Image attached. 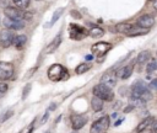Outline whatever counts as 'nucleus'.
Segmentation results:
<instances>
[{"mask_svg": "<svg viewBox=\"0 0 157 133\" xmlns=\"http://www.w3.org/2000/svg\"><path fill=\"white\" fill-rule=\"evenodd\" d=\"M131 97H139V99H142L144 101H150L152 99V95L151 92L148 91L147 89V84L142 80H137L132 84V87H131Z\"/></svg>", "mask_w": 157, "mask_h": 133, "instance_id": "f257e3e1", "label": "nucleus"}, {"mask_svg": "<svg viewBox=\"0 0 157 133\" xmlns=\"http://www.w3.org/2000/svg\"><path fill=\"white\" fill-rule=\"evenodd\" d=\"M92 92H93L94 96L102 99L103 101H110V100H113V96H114V94L112 91V87H108L107 85H104L102 83L94 85Z\"/></svg>", "mask_w": 157, "mask_h": 133, "instance_id": "f03ea898", "label": "nucleus"}, {"mask_svg": "<svg viewBox=\"0 0 157 133\" xmlns=\"http://www.w3.org/2000/svg\"><path fill=\"white\" fill-rule=\"evenodd\" d=\"M66 76H67L66 69L60 64H53L48 69V78L52 81H60V80L65 79Z\"/></svg>", "mask_w": 157, "mask_h": 133, "instance_id": "7ed1b4c3", "label": "nucleus"}, {"mask_svg": "<svg viewBox=\"0 0 157 133\" xmlns=\"http://www.w3.org/2000/svg\"><path fill=\"white\" fill-rule=\"evenodd\" d=\"M5 15H6V17L12 18V20H25V18L31 17L29 14H27L22 9H18V7H15V6L6 7L5 9Z\"/></svg>", "mask_w": 157, "mask_h": 133, "instance_id": "20e7f679", "label": "nucleus"}, {"mask_svg": "<svg viewBox=\"0 0 157 133\" xmlns=\"http://www.w3.org/2000/svg\"><path fill=\"white\" fill-rule=\"evenodd\" d=\"M109 127V117H102L98 121L93 122V124L91 126V131L90 133H104Z\"/></svg>", "mask_w": 157, "mask_h": 133, "instance_id": "39448f33", "label": "nucleus"}, {"mask_svg": "<svg viewBox=\"0 0 157 133\" xmlns=\"http://www.w3.org/2000/svg\"><path fill=\"white\" fill-rule=\"evenodd\" d=\"M13 37H15V34H13L12 30H9V28L2 30V31L0 32V44H1L2 47H5V48L10 47V46L12 44Z\"/></svg>", "mask_w": 157, "mask_h": 133, "instance_id": "423d86ee", "label": "nucleus"}, {"mask_svg": "<svg viewBox=\"0 0 157 133\" xmlns=\"http://www.w3.org/2000/svg\"><path fill=\"white\" fill-rule=\"evenodd\" d=\"M13 74V65L7 62H0V80H7Z\"/></svg>", "mask_w": 157, "mask_h": 133, "instance_id": "0eeeda50", "label": "nucleus"}, {"mask_svg": "<svg viewBox=\"0 0 157 133\" xmlns=\"http://www.w3.org/2000/svg\"><path fill=\"white\" fill-rule=\"evenodd\" d=\"M110 44L107 42H97L91 47V50L93 52V54H96L97 57H103L109 49H110Z\"/></svg>", "mask_w": 157, "mask_h": 133, "instance_id": "6e6552de", "label": "nucleus"}, {"mask_svg": "<svg viewBox=\"0 0 157 133\" xmlns=\"http://www.w3.org/2000/svg\"><path fill=\"white\" fill-rule=\"evenodd\" d=\"M4 26L5 28H9V30H12V31H16V30H22L25 27V20H12V18H9L6 17L4 20Z\"/></svg>", "mask_w": 157, "mask_h": 133, "instance_id": "1a4fd4ad", "label": "nucleus"}, {"mask_svg": "<svg viewBox=\"0 0 157 133\" xmlns=\"http://www.w3.org/2000/svg\"><path fill=\"white\" fill-rule=\"evenodd\" d=\"M153 25H155V17L151 15H144V16L139 17L137 22H136V26H139L141 28H150Z\"/></svg>", "mask_w": 157, "mask_h": 133, "instance_id": "9d476101", "label": "nucleus"}, {"mask_svg": "<svg viewBox=\"0 0 157 133\" xmlns=\"http://www.w3.org/2000/svg\"><path fill=\"white\" fill-rule=\"evenodd\" d=\"M117 79H118V78H117V75H115L114 71H107V73L102 76L101 81H102V84L107 85L108 87H113V86L117 85Z\"/></svg>", "mask_w": 157, "mask_h": 133, "instance_id": "9b49d317", "label": "nucleus"}, {"mask_svg": "<svg viewBox=\"0 0 157 133\" xmlns=\"http://www.w3.org/2000/svg\"><path fill=\"white\" fill-rule=\"evenodd\" d=\"M87 33H88V32H87L86 30H83L82 27H80V26H76V25H71V26H70V36H71V38H74V39H81V38H83Z\"/></svg>", "mask_w": 157, "mask_h": 133, "instance_id": "f8f14e48", "label": "nucleus"}, {"mask_svg": "<svg viewBox=\"0 0 157 133\" xmlns=\"http://www.w3.org/2000/svg\"><path fill=\"white\" fill-rule=\"evenodd\" d=\"M132 70H134V63H130V64L123 66L121 69H119L115 73V75H117V78H120V79H124L125 80V79H128L132 74Z\"/></svg>", "mask_w": 157, "mask_h": 133, "instance_id": "ddd939ff", "label": "nucleus"}, {"mask_svg": "<svg viewBox=\"0 0 157 133\" xmlns=\"http://www.w3.org/2000/svg\"><path fill=\"white\" fill-rule=\"evenodd\" d=\"M86 122H87V119H86V117H85V116L75 115V116H72V117H71V126H72V128H74L75 131L81 129V128L86 124Z\"/></svg>", "mask_w": 157, "mask_h": 133, "instance_id": "4468645a", "label": "nucleus"}, {"mask_svg": "<svg viewBox=\"0 0 157 133\" xmlns=\"http://www.w3.org/2000/svg\"><path fill=\"white\" fill-rule=\"evenodd\" d=\"M60 43H61V36L59 34V36H56V37H55V38H54V39H53V41L47 46V48H45V50H44V52H45L47 54L53 53V52H54V50L60 46Z\"/></svg>", "mask_w": 157, "mask_h": 133, "instance_id": "2eb2a0df", "label": "nucleus"}, {"mask_svg": "<svg viewBox=\"0 0 157 133\" xmlns=\"http://www.w3.org/2000/svg\"><path fill=\"white\" fill-rule=\"evenodd\" d=\"M152 121H153V117H147V118L142 119V121L139 123V126L136 127V133H141L142 131H146V129H147V127H150V126H151Z\"/></svg>", "mask_w": 157, "mask_h": 133, "instance_id": "dca6fc26", "label": "nucleus"}, {"mask_svg": "<svg viewBox=\"0 0 157 133\" xmlns=\"http://www.w3.org/2000/svg\"><path fill=\"white\" fill-rule=\"evenodd\" d=\"M26 42H27V37H26L25 34H18V36H15V37H13L12 44H13L16 48L21 49V48L26 44Z\"/></svg>", "mask_w": 157, "mask_h": 133, "instance_id": "f3484780", "label": "nucleus"}, {"mask_svg": "<svg viewBox=\"0 0 157 133\" xmlns=\"http://www.w3.org/2000/svg\"><path fill=\"white\" fill-rule=\"evenodd\" d=\"M148 32V28H141V27H132L126 34L129 36V37H134V36H141V34H146Z\"/></svg>", "mask_w": 157, "mask_h": 133, "instance_id": "a211bd4d", "label": "nucleus"}, {"mask_svg": "<svg viewBox=\"0 0 157 133\" xmlns=\"http://www.w3.org/2000/svg\"><path fill=\"white\" fill-rule=\"evenodd\" d=\"M91 106H92L93 111L98 112V111H101L103 108V100L97 97V96H93L92 100H91Z\"/></svg>", "mask_w": 157, "mask_h": 133, "instance_id": "6ab92c4d", "label": "nucleus"}, {"mask_svg": "<svg viewBox=\"0 0 157 133\" xmlns=\"http://www.w3.org/2000/svg\"><path fill=\"white\" fill-rule=\"evenodd\" d=\"M132 27H134V25L125 22V23H119V25H117V26H115V30H117V32H120V33H128Z\"/></svg>", "mask_w": 157, "mask_h": 133, "instance_id": "aec40b11", "label": "nucleus"}, {"mask_svg": "<svg viewBox=\"0 0 157 133\" xmlns=\"http://www.w3.org/2000/svg\"><path fill=\"white\" fill-rule=\"evenodd\" d=\"M150 58H151L150 52H147V50L141 52V53L137 55V58H136V63H139V64H144V63H146Z\"/></svg>", "mask_w": 157, "mask_h": 133, "instance_id": "412c9836", "label": "nucleus"}, {"mask_svg": "<svg viewBox=\"0 0 157 133\" xmlns=\"http://www.w3.org/2000/svg\"><path fill=\"white\" fill-rule=\"evenodd\" d=\"M88 34L93 38H98V37H102L104 34V31L99 27H92L90 31H88Z\"/></svg>", "mask_w": 157, "mask_h": 133, "instance_id": "4be33fe9", "label": "nucleus"}, {"mask_svg": "<svg viewBox=\"0 0 157 133\" xmlns=\"http://www.w3.org/2000/svg\"><path fill=\"white\" fill-rule=\"evenodd\" d=\"M91 68V64L90 63H81V64H78L77 66H76V69H75V71L77 73V74H83V73H86V71H88V69Z\"/></svg>", "mask_w": 157, "mask_h": 133, "instance_id": "5701e85b", "label": "nucleus"}, {"mask_svg": "<svg viewBox=\"0 0 157 133\" xmlns=\"http://www.w3.org/2000/svg\"><path fill=\"white\" fill-rule=\"evenodd\" d=\"M146 70H147V73H153V71H157V60H156V59H151V60L147 63Z\"/></svg>", "mask_w": 157, "mask_h": 133, "instance_id": "b1692460", "label": "nucleus"}, {"mask_svg": "<svg viewBox=\"0 0 157 133\" xmlns=\"http://www.w3.org/2000/svg\"><path fill=\"white\" fill-rule=\"evenodd\" d=\"M63 11H64V9L63 7H60V9H58L55 12H54V15H53V17H52V20H50V23L48 25V26H53L58 20H59V17L61 16V14H63Z\"/></svg>", "mask_w": 157, "mask_h": 133, "instance_id": "393cba45", "label": "nucleus"}, {"mask_svg": "<svg viewBox=\"0 0 157 133\" xmlns=\"http://www.w3.org/2000/svg\"><path fill=\"white\" fill-rule=\"evenodd\" d=\"M13 2L16 5V7L22 9V10L28 7V5H29V0H13Z\"/></svg>", "mask_w": 157, "mask_h": 133, "instance_id": "a878e982", "label": "nucleus"}, {"mask_svg": "<svg viewBox=\"0 0 157 133\" xmlns=\"http://www.w3.org/2000/svg\"><path fill=\"white\" fill-rule=\"evenodd\" d=\"M132 106H137V107H141L146 103V101H144L142 99H139V97H132Z\"/></svg>", "mask_w": 157, "mask_h": 133, "instance_id": "bb28decb", "label": "nucleus"}, {"mask_svg": "<svg viewBox=\"0 0 157 133\" xmlns=\"http://www.w3.org/2000/svg\"><path fill=\"white\" fill-rule=\"evenodd\" d=\"M12 115H13V112H12L11 110H9L6 113H2V115H1V117H0V122H5V121H7Z\"/></svg>", "mask_w": 157, "mask_h": 133, "instance_id": "cd10ccee", "label": "nucleus"}, {"mask_svg": "<svg viewBox=\"0 0 157 133\" xmlns=\"http://www.w3.org/2000/svg\"><path fill=\"white\" fill-rule=\"evenodd\" d=\"M6 91H7V85L5 83H0V99L5 96Z\"/></svg>", "mask_w": 157, "mask_h": 133, "instance_id": "c85d7f7f", "label": "nucleus"}, {"mask_svg": "<svg viewBox=\"0 0 157 133\" xmlns=\"http://www.w3.org/2000/svg\"><path fill=\"white\" fill-rule=\"evenodd\" d=\"M29 90H31V84H27V85H26V87L23 89V92H22V100H25V99L27 97V95H28Z\"/></svg>", "mask_w": 157, "mask_h": 133, "instance_id": "c756f323", "label": "nucleus"}, {"mask_svg": "<svg viewBox=\"0 0 157 133\" xmlns=\"http://www.w3.org/2000/svg\"><path fill=\"white\" fill-rule=\"evenodd\" d=\"M151 131L152 132H155V133H157V119L155 121H152V123H151Z\"/></svg>", "mask_w": 157, "mask_h": 133, "instance_id": "7c9ffc66", "label": "nucleus"}, {"mask_svg": "<svg viewBox=\"0 0 157 133\" xmlns=\"http://www.w3.org/2000/svg\"><path fill=\"white\" fill-rule=\"evenodd\" d=\"M150 87H151L152 90H157V78L153 79V80L150 83Z\"/></svg>", "mask_w": 157, "mask_h": 133, "instance_id": "2f4dec72", "label": "nucleus"}, {"mask_svg": "<svg viewBox=\"0 0 157 133\" xmlns=\"http://www.w3.org/2000/svg\"><path fill=\"white\" fill-rule=\"evenodd\" d=\"M71 16H72L74 18H81V14L77 12V11H75V10L71 11Z\"/></svg>", "mask_w": 157, "mask_h": 133, "instance_id": "473e14b6", "label": "nucleus"}, {"mask_svg": "<svg viewBox=\"0 0 157 133\" xmlns=\"http://www.w3.org/2000/svg\"><path fill=\"white\" fill-rule=\"evenodd\" d=\"M48 117H49V111H47V112H45V115L43 116V118H42V124L47 122V119H48Z\"/></svg>", "mask_w": 157, "mask_h": 133, "instance_id": "72a5a7b5", "label": "nucleus"}, {"mask_svg": "<svg viewBox=\"0 0 157 133\" xmlns=\"http://www.w3.org/2000/svg\"><path fill=\"white\" fill-rule=\"evenodd\" d=\"M135 106H132V105H129V106H126L125 108H124V112H130L132 108H134Z\"/></svg>", "mask_w": 157, "mask_h": 133, "instance_id": "f704fd0d", "label": "nucleus"}, {"mask_svg": "<svg viewBox=\"0 0 157 133\" xmlns=\"http://www.w3.org/2000/svg\"><path fill=\"white\" fill-rule=\"evenodd\" d=\"M86 60H92V55H86Z\"/></svg>", "mask_w": 157, "mask_h": 133, "instance_id": "c9c22d12", "label": "nucleus"}, {"mask_svg": "<svg viewBox=\"0 0 157 133\" xmlns=\"http://www.w3.org/2000/svg\"><path fill=\"white\" fill-rule=\"evenodd\" d=\"M121 121H123V119H119V121H117V122H115V126H119V124L121 123Z\"/></svg>", "mask_w": 157, "mask_h": 133, "instance_id": "e433bc0d", "label": "nucleus"}, {"mask_svg": "<svg viewBox=\"0 0 157 133\" xmlns=\"http://www.w3.org/2000/svg\"><path fill=\"white\" fill-rule=\"evenodd\" d=\"M155 1H156V2H155V4H153V6H155V9H156V10H157V0H155Z\"/></svg>", "mask_w": 157, "mask_h": 133, "instance_id": "4c0bfd02", "label": "nucleus"}, {"mask_svg": "<svg viewBox=\"0 0 157 133\" xmlns=\"http://www.w3.org/2000/svg\"><path fill=\"white\" fill-rule=\"evenodd\" d=\"M147 1H155V0H147Z\"/></svg>", "mask_w": 157, "mask_h": 133, "instance_id": "58836bf2", "label": "nucleus"}, {"mask_svg": "<svg viewBox=\"0 0 157 133\" xmlns=\"http://www.w3.org/2000/svg\"><path fill=\"white\" fill-rule=\"evenodd\" d=\"M37 1H39V0H37Z\"/></svg>", "mask_w": 157, "mask_h": 133, "instance_id": "ea45409f", "label": "nucleus"}]
</instances>
